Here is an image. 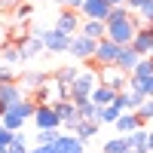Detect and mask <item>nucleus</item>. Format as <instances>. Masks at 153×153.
Masks as SVG:
<instances>
[{"label": "nucleus", "instance_id": "f257e3e1", "mask_svg": "<svg viewBox=\"0 0 153 153\" xmlns=\"http://www.w3.org/2000/svg\"><path fill=\"white\" fill-rule=\"evenodd\" d=\"M138 28H141V19L138 16H126V19H117V22H107V37L120 46H132Z\"/></svg>", "mask_w": 153, "mask_h": 153}, {"label": "nucleus", "instance_id": "f03ea898", "mask_svg": "<svg viewBox=\"0 0 153 153\" xmlns=\"http://www.w3.org/2000/svg\"><path fill=\"white\" fill-rule=\"evenodd\" d=\"M98 86V68H80V76L71 83V101L80 104L83 98L92 95V89Z\"/></svg>", "mask_w": 153, "mask_h": 153}, {"label": "nucleus", "instance_id": "7ed1b4c3", "mask_svg": "<svg viewBox=\"0 0 153 153\" xmlns=\"http://www.w3.org/2000/svg\"><path fill=\"white\" fill-rule=\"evenodd\" d=\"M95 46H98V40H92V37H86V34H74L71 46H68V55H74L76 61H92Z\"/></svg>", "mask_w": 153, "mask_h": 153}, {"label": "nucleus", "instance_id": "20e7f679", "mask_svg": "<svg viewBox=\"0 0 153 153\" xmlns=\"http://www.w3.org/2000/svg\"><path fill=\"white\" fill-rule=\"evenodd\" d=\"M98 83L113 86V89L120 92V89L129 86V74H126L123 68H117V65H101V68H98Z\"/></svg>", "mask_w": 153, "mask_h": 153}, {"label": "nucleus", "instance_id": "39448f33", "mask_svg": "<svg viewBox=\"0 0 153 153\" xmlns=\"http://www.w3.org/2000/svg\"><path fill=\"white\" fill-rule=\"evenodd\" d=\"M43 43H46V52H68V46H71V34H65V31H58L55 25L52 28H43Z\"/></svg>", "mask_w": 153, "mask_h": 153}, {"label": "nucleus", "instance_id": "423d86ee", "mask_svg": "<svg viewBox=\"0 0 153 153\" xmlns=\"http://www.w3.org/2000/svg\"><path fill=\"white\" fill-rule=\"evenodd\" d=\"M117 55H120V43H113L110 37H101L98 46H95V55L92 61L101 68V65H117Z\"/></svg>", "mask_w": 153, "mask_h": 153}, {"label": "nucleus", "instance_id": "0eeeda50", "mask_svg": "<svg viewBox=\"0 0 153 153\" xmlns=\"http://www.w3.org/2000/svg\"><path fill=\"white\" fill-rule=\"evenodd\" d=\"M34 126H37V129H61V117L55 113L52 104H37V110H34Z\"/></svg>", "mask_w": 153, "mask_h": 153}, {"label": "nucleus", "instance_id": "6e6552de", "mask_svg": "<svg viewBox=\"0 0 153 153\" xmlns=\"http://www.w3.org/2000/svg\"><path fill=\"white\" fill-rule=\"evenodd\" d=\"M110 0H83V6H80V16L83 19H101V22H107L110 16Z\"/></svg>", "mask_w": 153, "mask_h": 153}, {"label": "nucleus", "instance_id": "1a4fd4ad", "mask_svg": "<svg viewBox=\"0 0 153 153\" xmlns=\"http://www.w3.org/2000/svg\"><path fill=\"white\" fill-rule=\"evenodd\" d=\"M80 25H83V19L76 16V9H68V6H65V9L55 16V28L65 31V34H71V37L80 34Z\"/></svg>", "mask_w": 153, "mask_h": 153}, {"label": "nucleus", "instance_id": "9d476101", "mask_svg": "<svg viewBox=\"0 0 153 153\" xmlns=\"http://www.w3.org/2000/svg\"><path fill=\"white\" fill-rule=\"evenodd\" d=\"M55 113H58V117H61V126H65V129H76V123H80V117H76V104H74V101L71 98H61V101H55Z\"/></svg>", "mask_w": 153, "mask_h": 153}, {"label": "nucleus", "instance_id": "9b49d317", "mask_svg": "<svg viewBox=\"0 0 153 153\" xmlns=\"http://www.w3.org/2000/svg\"><path fill=\"white\" fill-rule=\"evenodd\" d=\"M25 98V89L19 86V80H12V83H0V107H9V104H19V101Z\"/></svg>", "mask_w": 153, "mask_h": 153}, {"label": "nucleus", "instance_id": "f8f14e48", "mask_svg": "<svg viewBox=\"0 0 153 153\" xmlns=\"http://www.w3.org/2000/svg\"><path fill=\"white\" fill-rule=\"evenodd\" d=\"M52 147H55V153H86V141L76 135H58Z\"/></svg>", "mask_w": 153, "mask_h": 153}, {"label": "nucleus", "instance_id": "ddd939ff", "mask_svg": "<svg viewBox=\"0 0 153 153\" xmlns=\"http://www.w3.org/2000/svg\"><path fill=\"white\" fill-rule=\"evenodd\" d=\"M113 126H117V132H120V135H129V132H135V129H141L144 120H141V113H138V110H123V113H120V120L113 123Z\"/></svg>", "mask_w": 153, "mask_h": 153}, {"label": "nucleus", "instance_id": "4468645a", "mask_svg": "<svg viewBox=\"0 0 153 153\" xmlns=\"http://www.w3.org/2000/svg\"><path fill=\"white\" fill-rule=\"evenodd\" d=\"M132 46H135L138 55H150V49H153V25H141V28H138Z\"/></svg>", "mask_w": 153, "mask_h": 153}, {"label": "nucleus", "instance_id": "2eb2a0df", "mask_svg": "<svg viewBox=\"0 0 153 153\" xmlns=\"http://www.w3.org/2000/svg\"><path fill=\"white\" fill-rule=\"evenodd\" d=\"M22 61H28V58H37L40 52H46V43H43V37L40 34H31V37H25L22 40Z\"/></svg>", "mask_w": 153, "mask_h": 153}, {"label": "nucleus", "instance_id": "dca6fc26", "mask_svg": "<svg viewBox=\"0 0 153 153\" xmlns=\"http://www.w3.org/2000/svg\"><path fill=\"white\" fill-rule=\"evenodd\" d=\"M80 34L92 37V40H101V37H107V22H101V19H83Z\"/></svg>", "mask_w": 153, "mask_h": 153}, {"label": "nucleus", "instance_id": "f3484780", "mask_svg": "<svg viewBox=\"0 0 153 153\" xmlns=\"http://www.w3.org/2000/svg\"><path fill=\"white\" fill-rule=\"evenodd\" d=\"M95 101L98 107H104V104H113V101H117V89L113 86H104V83H98L95 89H92V95H89Z\"/></svg>", "mask_w": 153, "mask_h": 153}, {"label": "nucleus", "instance_id": "a211bd4d", "mask_svg": "<svg viewBox=\"0 0 153 153\" xmlns=\"http://www.w3.org/2000/svg\"><path fill=\"white\" fill-rule=\"evenodd\" d=\"M138 58H141V55L135 52V46H120V55H117V68H123L126 74H132V68L138 65Z\"/></svg>", "mask_w": 153, "mask_h": 153}, {"label": "nucleus", "instance_id": "6ab92c4d", "mask_svg": "<svg viewBox=\"0 0 153 153\" xmlns=\"http://www.w3.org/2000/svg\"><path fill=\"white\" fill-rule=\"evenodd\" d=\"M34 101L37 104H55V76L34 89Z\"/></svg>", "mask_w": 153, "mask_h": 153}, {"label": "nucleus", "instance_id": "aec40b11", "mask_svg": "<svg viewBox=\"0 0 153 153\" xmlns=\"http://www.w3.org/2000/svg\"><path fill=\"white\" fill-rule=\"evenodd\" d=\"M0 123H3L9 132H19V129H22V126L28 123V120H25V117H22V113H19L16 107H6V110H3V117H0Z\"/></svg>", "mask_w": 153, "mask_h": 153}, {"label": "nucleus", "instance_id": "412c9836", "mask_svg": "<svg viewBox=\"0 0 153 153\" xmlns=\"http://www.w3.org/2000/svg\"><path fill=\"white\" fill-rule=\"evenodd\" d=\"M120 113H123V107L113 101V104H104V107H98V123L101 126H113L120 120Z\"/></svg>", "mask_w": 153, "mask_h": 153}, {"label": "nucleus", "instance_id": "4be33fe9", "mask_svg": "<svg viewBox=\"0 0 153 153\" xmlns=\"http://www.w3.org/2000/svg\"><path fill=\"white\" fill-rule=\"evenodd\" d=\"M126 141H129V150H138V153H150L147 150V132H144V126L141 129H135L126 135Z\"/></svg>", "mask_w": 153, "mask_h": 153}, {"label": "nucleus", "instance_id": "5701e85b", "mask_svg": "<svg viewBox=\"0 0 153 153\" xmlns=\"http://www.w3.org/2000/svg\"><path fill=\"white\" fill-rule=\"evenodd\" d=\"M98 120H80V123H76V129H74V135L76 138H83V141H89V138H95L98 135Z\"/></svg>", "mask_w": 153, "mask_h": 153}, {"label": "nucleus", "instance_id": "b1692460", "mask_svg": "<svg viewBox=\"0 0 153 153\" xmlns=\"http://www.w3.org/2000/svg\"><path fill=\"white\" fill-rule=\"evenodd\" d=\"M150 74H153V55H141L129 76H135V80H144V76H150Z\"/></svg>", "mask_w": 153, "mask_h": 153}, {"label": "nucleus", "instance_id": "393cba45", "mask_svg": "<svg viewBox=\"0 0 153 153\" xmlns=\"http://www.w3.org/2000/svg\"><path fill=\"white\" fill-rule=\"evenodd\" d=\"M76 117L80 120H98V104L92 98H83L80 104H76Z\"/></svg>", "mask_w": 153, "mask_h": 153}, {"label": "nucleus", "instance_id": "a878e982", "mask_svg": "<svg viewBox=\"0 0 153 153\" xmlns=\"http://www.w3.org/2000/svg\"><path fill=\"white\" fill-rule=\"evenodd\" d=\"M101 153H129L126 135H117V138H110V141H104V150H101Z\"/></svg>", "mask_w": 153, "mask_h": 153}, {"label": "nucleus", "instance_id": "bb28decb", "mask_svg": "<svg viewBox=\"0 0 153 153\" xmlns=\"http://www.w3.org/2000/svg\"><path fill=\"white\" fill-rule=\"evenodd\" d=\"M76 76H80V65H65V68H58L55 71V80H61V83H74Z\"/></svg>", "mask_w": 153, "mask_h": 153}, {"label": "nucleus", "instance_id": "cd10ccee", "mask_svg": "<svg viewBox=\"0 0 153 153\" xmlns=\"http://www.w3.org/2000/svg\"><path fill=\"white\" fill-rule=\"evenodd\" d=\"M46 80H49V76H43V74H25L22 80H19V86L25 89V92H28V89L34 92V89H37V86H43Z\"/></svg>", "mask_w": 153, "mask_h": 153}, {"label": "nucleus", "instance_id": "c85d7f7f", "mask_svg": "<svg viewBox=\"0 0 153 153\" xmlns=\"http://www.w3.org/2000/svg\"><path fill=\"white\" fill-rule=\"evenodd\" d=\"M9 150H12V153H28V150H31V147H28V138L22 135V129H19V132H12V141H9Z\"/></svg>", "mask_w": 153, "mask_h": 153}, {"label": "nucleus", "instance_id": "c756f323", "mask_svg": "<svg viewBox=\"0 0 153 153\" xmlns=\"http://www.w3.org/2000/svg\"><path fill=\"white\" fill-rule=\"evenodd\" d=\"M0 55H3L6 65H19V61H22V49H19V46H3V49H0Z\"/></svg>", "mask_w": 153, "mask_h": 153}, {"label": "nucleus", "instance_id": "7c9ffc66", "mask_svg": "<svg viewBox=\"0 0 153 153\" xmlns=\"http://www.w3.org/2000/svg\"><path fill=\"white\" fill-rule=\"evenodd\" d=\"M58 135H61L58 129H37V138H34V141H37V144H52Z\"/></svg>", "mask_w": 153, "mask_h": 153}, {"label": "nucleus", "instance_id": "2f4dec72", "mask_svg": "<svg viewBox=\"0 0 153 153\" xmlns=\"http://www.w3.org/2000/svg\"><path fill=\"white\" fill-rule=\"evenodd\" d=\"M138 19H141V25H153V0H150L147 6L138 9Z\"/></svg>", "mask_w": 153, "mask_h": 153}, {"label": "nucleus", "instance_id": "473e14b6", "mask_svg": "<svg viewBox=\"0 0 153 153\" xmlns=\"http://www.w3.org/2000/svg\"><path fill=\"white\" fill-rule=\"evenodd\" d=\"M138 113H141V120H144V123L153 120V98H144V104L138 107Z\"/></svg>", "mask_w": 153, "mask_h": 153}, {"label": "nucleus", "instance_id": "72a5a7b5", "mask_svg": "<svg viewBox=\"0 0 153 153\" xmlns=\"http://www.w3.org/2000/svg\"><path fill=\"white\" fill-rule=\"evenodd\" d=\"M31 12H34V3H19V9H16V16L25 22V19H31Z\"/></svg>", "mask_w": 153, "mask_h": 153}, {"label": "nucleus", "instance_id": "f704fd0d", "mask_svg": "<svg viewBox=\"0 0 153 153\" xmlns=\"http://www.w3.org/2000/svg\"><path fill=\"white\" fill-rule=\"evenodd\" d=\"M9 141H12V132L6 129L3 123H0V150H3V147H9Z\"/></svg>", "mask_w": 153, "mask_h": 153}, {"label": "nucleus", "instance_id": "c9c22d12", "mask_svg": "<svg viewBox=\"0 0 153 153\" xmlns=\"http://www.w3.org/2000/svg\"><path fill=\"white\" fill-rule=\"evenodd\" d=\"M12 80H16L12 68H9V65H0V83H12Z\"/></svg>", "mask_w": 153, "mask_h": 153}, {"label": "nucleus", "instance_id": "e433bc0d", "mask_svg": "<svg viewBox=\"0 0 153 153\" xmlns=\"http://www.w3.org/2000/svg\"><path fill=\"white\" fill-rule=\"evenodd\" d=\"M28 153H55V147H52V144H37V147H31Z\"/></svg>", "mask_w": 153, "mask_h": 153}, {"label": "nucleus", "instance_id": "4c0bfd02", "mask_svg": "<svg viewBox=\"0 0 153 153\" xmlns=\"http://www.w3.org/2000/svg\"><path fill=\"white\" fill-rule=\"evenodd\" d=\"M55 3H61V6H68V9H76V12H80L83 0H55Z\"/></svg>", "mask_w": 153, "mask_h": 153}, {"label": "nucleus", "instance_id": "58836bf2", "mask_svg": "<svg viewBox=\"0 0 153 153\" xmlns=\"http://www.w3.org/2000/svg\"><path fill=\"white\" fill-rule=\"evenodd\" d=\"M150 3V0H126V6H129L132 12H138V9H141V6H147Z\"/></svg>", "mask_w": 153, "mask_h": 153}, {"label": "nucleus", "instance_id": "ea45409f", "mask_svg": "<svg viewBox=\"0 0 153 153\" xmlns=\"http://www.w3.org/2000/svg\"><path fill=\"white\" fill-rule=\"evenodd\" d=\"M22 0H0V9H12V6H19Z\"/></svg>", "mask_w": 153, "mask_h": 153}, {"label": "nucleus", "instance_id": "a19ab883", "mask_svg": "<svg viewBox=\"0 0 153 153\" xmlns=\"http://www.w3.org/2000/svg\"><path fill=\"white\" fill-rule=\"evenodd\" d=\"M147 150H150V153H153V129H150V132H147Z\"/></svg>", "mask_w": 153, "mask_h": 153}, {"label": "nucleus", "instance_id": "79ce46f5", "mask_svg": "<svg viewBox=\"0 0 153 153\" xmlns=\"http://www.w3.org/2000/svg\"><path fill=\"white\" fill-rule=\"evenodd\" d=\"M110 3H113V6H117V3H126V0H110Z\"/></svg>", "mask_w": 153, "mask_h": 153}, {"label": "nucleus", "instance_id": "37998d69", "mask_svg": "<svg viewBox=\"0 0 153 153\" xmlns=\"http://www.w3.org/2000/svg\"><path fill=\"white\" fill-rule=\"evenodd\" d=\"M0 117H3V107H0Z\"/></svg>", "mask_w": 153, "mask_h": 153}, {"label": "nucleus", "instance_id": "c03bdc74", "mask_svg": "<svg viewBox=\"0 0 153 153\" xmlns=\"http://www.w3.org/2000/svg\"><path fill=\"white\" fill-rule=\"evenodd\" d=\"M150 55H153V49H150Z\"/></svg>", "mask_w": 153, "mask_h": 153}]
</instances>
